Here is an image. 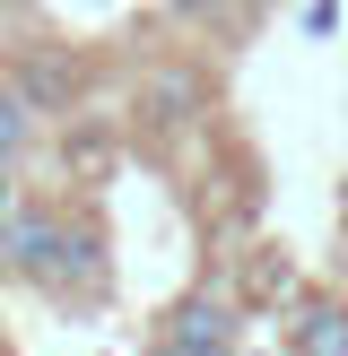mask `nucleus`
Returning a JSON list of instances; mask_svg holds the SVG:
<instances>
[{"instance_id":"obj_6","label":"nucleus","mask_w":348,"mask_h":356,"mask_svg":"<svg viewBox=\"0 0 348 356\" xmlns=\"http://www.w3.org/2000/svg\"><path fill=\"white\" fill-rule=\"evenodd\" d=\"M9 209H17V191H9V165H0V218H9Z\"/></svg>"},{"instance_id":"obj_5","label":"nucleus","mask_w":348,"mask_h":356,"mask_svg":"<svg viewBox=\"0 0 348 356\" xmlns=\"http://www.w3.org/2000/svg\"><path fill=\"white\" fill-rule=\"evenodd\" d=\"M166 9H174V17H191V26H209V17H226L235 0H166Z\"/></svg>"},{"instance_id":"obj_1","label":"nucleus","mask_w":348,"mask_h":356,"mask_svg":"<svg viewBox=\"0 0 348 356\" xmlns=\"http://www.w3.org/2000/svg\"><path fill=\"white\" fill-rule=\"evenodd\" d=\"M0 270L17 278V287H52V296H104V278H113V261H104V243L87 235L79 218H61L52 200H17L9 218H0Z\"/></svg>"},{"instance_id":"obj_2","label":"nucleus","mask_w":348,"mask_h":356,"mask_svg":"<svg viewBox=\"0 0 348 356\" xmlns=\"http://www.w3.org/2000/svg\"><path fill=\"white\" fill-rule=\"evenodd\" d=\"M157 356H235V305L218 287H191L157 313Z\"/></svg>"},{"instance_id":"obj_3","label":"nucleus","mask_w":348,"mask_h":356,"mask_svg":"<svg viewBox=\"0 0 348 356\" xmlns=\"http://www.w3.org/2000/svg\"><path fill=\"white\" fill-rule=\"evenodd\" d=\"M287 356H348V305L322 287H305L287 305Z\"/></svg>"},{"instance_id":"obj_4","label":"nucleus","mask_w":348,"mask_h":356,"mask_svg":"<svg viewBox=\"0 0 348 356\" xmlns=\"http://www.w3.org/2000/svg\"><path fill=\"white\" fill-rule=\"evenodd\" d=\"M26 148H35V96L17 79H0V165H17Z\"/></svg>"}]
</instances>
